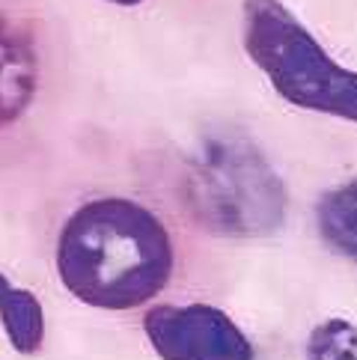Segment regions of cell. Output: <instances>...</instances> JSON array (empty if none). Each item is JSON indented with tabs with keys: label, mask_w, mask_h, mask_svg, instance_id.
Returning <instances> with one entry per match:
<instances>
[{
	"label": "cell",
	"mask_w": 357,
	"mask_h": 360,
	"mask_svg": "<svg viewBox=\"0 0 357 360\" xmlns=\"http://www.w3.org/2000/svg\"><path fill=\"white\" fill-rule=\"evenodd\" d=\"M110 4H117V6H137V4H143V0H110Z\"/></svg>",
	"instance_id": "30bf717a"
},
{
	"label": "cell",
	"mask_w": 357,
	"mask_h": 360,
	"mask_svg": "<svg viewBox=\"0 0 357 360\" xmlns=\"http://www.w3.org/2000/svg\"><path fill=\"white\" fill-rule=\"evenodd\" d=\"M316 229L334 253L357 262V179L330 188L318 197Z\"/></svg>",
	"instance_id": "8992f818"
},
{
	"label": "cell",
	"mask_w": 357,
	"mask_h": 360,
	"mask_svg": "<svg viewBox=\"0 0 357 360\" xmlns=\"http://www.w3.org/2000/svg\"><path fill=\"white\" fill-rule=\"evenodd\" d=\"M304 360H357V325L330 316L310 330Z\"/></svg>",
	"instance_id": "ba28073f"
},
{
	"label": "cell",
	"mask_w": 357,
	"mask_h": 360,
	"mask_svg": "<svg viewBox=\"0 0 357 360\" xmlns=\"http://www.w3.org/2000/svg\"><path fill=\"white\" fill-rule=\"evenodd\" d=\"M241 42L292 108L357 122V72L330 57L280 0H245Z\"/></svg>",
	"instance_id": "7a4b0ae2"
},
{
	"label": "cell",
	"mask_w": 357,
	"mask_h": 360,
	"mask_svg": "<svg viewBox=\"0 0 357 360\" xmlns=\"http://www.w3.org/2000/svg\"><path fill=\"white\" fill-rule=\"evenodd\" d=\"M194 179L200 224L212 233L259 238L283 226L286 191L257 146L229 137L212 140Z\"/></svg>",
	"instance_id": "3957f363"
},
{
	"label": "cell",
	"mask_w": 357,
	"mask_h": 360,
	"mask_svg": "<svg viewBox=\"0 0 357 360\" xmlns=\"http://www.w3.org/2000/svg\"><path fill=\"white\" fill-rule=\"evenodd\" d=\"M9 292H12V283L0 274V310H4V304H6V298H9Z\"/></svg>",
	"instance_id": "9c48e42d"
},
{
	"label": "cell",
	"mask_w": 357,
	"mask_h": 360,
	"mask_svg": "<svg viewBox=\"0 0 357 360\" xmlns=\"http://www.w3.org/2000/svg\"><path fill=\"white\" fill-rule=\"evenodd\" d=\"M39 86V60L30 36L0 18V128L15 122Z\"/></svg>",
	"instance_id": "5b68a950"
},
{
	"label": "cell",
	"mask_w": 357,
	"mask_h": 360,
	"mask_svg": "<svg viewBox=\"0 0 357 360\" xmlns=\"http://www.w3.org/2000/svg\"><path fill=\"white\" fill-rule=\"evenodd\" d=\"M143 333L161 360H257L238 321L212 304H155L143 316Z\"/></svg>",
	"instance_id": "277c9868"
},
{
	"label": "cell",
	"mask_w": 357,
	"mask_h": 360,
	"mask_svg": "<svg viewBox=\"0 0 357 360\" xmlns=\"http://www.w3.org/2000/svg\"><path fill=\"white\" fill-rule=\"evenodd\" d=\"M0 328L6 333V342L12 352L30 357L42 349L45 342V310L42 301L36 298L30 289L12 286L9 298L0 310Z\"/></svg>",
	"instance_id": "52a82bcc"
},
{
	"label": "cell",
	"mask_w": 357,
	"mask_h": 360,
	"mask_svg": "<svg viewBox=\"0 0 357 360\" xmlns=\"http://www.w3.org/2000/svg\"><path fill=\"white\" fill-rule=\"evenodd\" d=\"M57 277L93 310L129 313L149 307L176 268L170 229L143 202L96 197L78 205L57 236Z\"/></svg>",
	"instance_id": "6da1fadb"
}]
</instances>
